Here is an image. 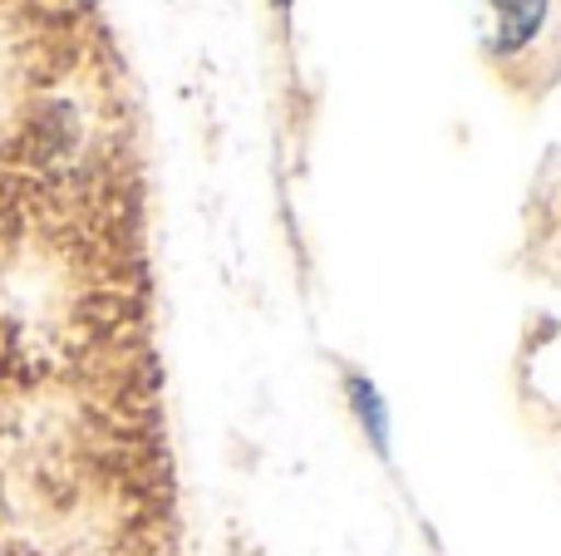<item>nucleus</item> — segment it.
<instances>
[{
    "label": "nucleus",
    "mask_w": 561,
    "mask_h": 556,
    "mask_svg": "<svg viewBox=\"0 0 561 556\" xmlns=\"http://www.w3.org/2000/svg\"><path fill=\"white\" fill-rule=\"evenodd\" d=\"M272 5H276V15L286 20V15H290V5H296V0H272Z\"/></svg>",
    "instance_id": "obj_3"
},
{
    "label": "nucleus",
    "mask_w": 561,
    "mask_h": 556,
    "mask_svg": "<svg viewBox=\"0 0 561 556\" xmlns=\"http://www.w3.org/2000/svg\"><path fill=\"white\" fill-rule=\"evenodd\" d=\"M345 399H350L355 424L365 429L369 449L389 453V404H385V394H379V384L369 380V374H345Z\"/></svg>",
    "instance_id": "obj_2"
},
{
    "label": "nucleus",
    "mask_w": 561,
    "mask_h": 556,
    "mask_svg": "<svg viewBox=\"0 0 561 556\" xmlns=\"http://www.w3.org/2000/svg\"><path fill=\"white\" fill-rule=\"evenodd\" d=\"M483 15H488V39H483L488 59H513L542 39L552 0H483Z\"/></svg>",
    "instance_id": "obj_1"
}]
</instances>
